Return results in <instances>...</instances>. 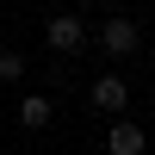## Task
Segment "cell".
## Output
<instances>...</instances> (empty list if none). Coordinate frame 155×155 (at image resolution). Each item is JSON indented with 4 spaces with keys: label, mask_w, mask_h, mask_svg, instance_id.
I'll use <instances>...</instances> for the list:
<instances>
[{
    "label": "cell",
    "mask_w": 155,
    "mask_h": 155,
    "mask_svg": "<svg viewBox=\"0 0 155 155\" xmlns=\"http://www.w3.org/2000/svg\"><path fill=\"white\" fill-rule=\"evenodd\" d=\"M25 68H31V62H25V50H0V87H19Z\"/></svg>",
    "instance_id": "8992f818"
},
{
    "label": "cell",
    "mask_w": 155,
    "mask_h": 155,
    "mask_svg": "<svg viewBox=\"0 0 155 155\" xmlns=\"http://www.w3.org/2000/svg\"><path fill=\"white\" fill-rule=\"evenodd\" d=\"M25 155H31V149H25Z\"/></svg>",
    "instance_id": "ba28073f"
},
{
    "label": "cell",
    "mask_w": 155,
    "mask_h": 155,
    "mask_svg": "<svg viewBox=\"0 0 155 155\" xmlns=\"http://www.w3.org/2000/svg\"><path fill=\"white\" fill-rule=\"evenodd\" d=\"M74 6H81V12H87V6H106V0H74Z\"/></svg>",
    "instance_id": "52a82bcc"
},
{
    "label": "cell",
    "mask_w": 155,
    "mask_h": 155,
    "mask_svg": "<svg viewBox=\"0 0 155 155\" xmlns=\"http://www.w3.org/2000/svg\"><path fill=\"white\" fill-rule=\"evenodd\" d=\"M106 155H149V130L137 118H112V130H106Z\"/></svg>",
    "instance_id": "277c9868"
},
{
    "label": "cell",
    "mask_w": 155,
    "mask_h": 155,
    "mask_svg": "<svg viewBox=\"0 0 155 155\" xmlns=\"http://www.w3.org/2000/svg\"><path fill=\"white\" fill-rule=\"evenodd\" d=\"M99 50H106L112 62H130L137 50H143V25H137L130 12H118V19H106V25H99Z\"/></svg>",
    "instance_id": "7a4b0ae2"
},
{
    "label": "cell",
    "mask_w": 155,
    "mask_h": 155,
    "mask_svg": "<svg viewBox=\"0 0 155 155\" xmlns=\"http://www.w3.org/2000/svg\"><path fill=\"white\" fill-rule=\"evenodd\" d=\"M87 106H93V112H106V118L130 112V81H124V74H99V81H93V93H87Z\"/></svg>",
    "instance_id": "3957f363"
},
{
    "label": "cell",
    "mask_w": 155,
    "mask_h": 155,
    "mask_svg": "<svg viewBox=\"0 0 155 155\" xmlns=\"http://www.w3.org/2000/svg\"><path fill=\"white\" fill-rule=\"evenodd\" d=\"M44 44L56 50V56H81V50H87V19H81V6H74V12H50V19H44Z\"/></svg>",
    "instance_id": "6da1fadb"
},
{
    "label": "cell",
    "mask_w": 155,
    "mask_h": 155,
    "mask_svg": "<svg viewBox=\"0 0 155 155\" xmlns=\"http://www.w3.org/2000/svg\"><path fill=\"white\" fill-rule=\"evenodd\" d=\"M12 118H19L25 130L37 137V130H50V124H56V99H50V93H25V99H19V112H12Z\"/></svg>",
    "instance_id": "5b68a950"
}]
</instances>
